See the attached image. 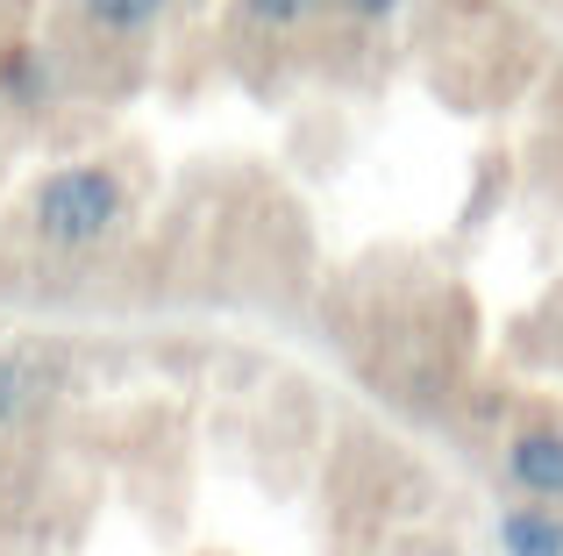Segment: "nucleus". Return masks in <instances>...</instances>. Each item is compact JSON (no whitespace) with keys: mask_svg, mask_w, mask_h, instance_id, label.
<instances>
[{"mask_svg":"<svg viewBox=\"0 0 563 556\" xmlns=\"http://www.w3.org/2000/svg\"><path fill=\"white\" fill-rule=\"evenodd\" d=\"M129 229V186L114 165H57L36 179V193H29V236L43 243V251H100V243H114Z\"/></svg>","mask_w":563,"mask_h":556,"instance_id":"f257e3e1","label":"nucleus"},{"mask_svg":"<svg viewBox=\"0 0 563 556\" xmlns=\"http://www.w3.org/2000/svg\"><path fill=\"white\" fill-rule=\"evenodd\" d=\"M507 486L521 492V500L563 507V429H556V421H528V429H514V443H507Z\"/></svg>","mask_w":563,"mask_h":556,"instance_id":"f03ea898","label":"nucleus"},{"mask_svg":"<svg viewBox=\"0 0 563 556\" xmlns=\"http://www.w3.org/2000/svg\"><path fill=\"white\" fill-rule=\"evenodd\" d=\"M165 14H172V0H79L86 36H100V43H151L165 29Z\"/></svg>","mask_w":563,"mask_h":556,"instance_id":"7ed1b4c3","label":"nucleus"},{"mask_svg":"<svg viewBox=\"0 0 563 556\" xmlns=\"http://www.w3.org/2000/svg\"><path fill=\"white\" fill-rule=\"evenodd\" d=\"M499 549L507 556H563V514L542 500H521L499 514Z\"/></svg>","mask_w":563,"mask_h":556,"instance_id":"20e7f679","label":"nucleus"},{"mask_svg":"<svg viewBox=\"0 0 563 556\" xmlns=\"http://www.w3.org/2000/svg\"><path fill=\"white\" fill-rule=\"evenodd\" d=\"M0 100L22 108V114L51 108V65H43L36 43H8V51H0Z\"/></svg>","mask_w":563,"mask_h":556,"instance_id":"39448f33","label":"nucleus"},{"mask_svg":"<svg viewBox=\"0 0 563 556\" xmlns=\"http://www.w3.org/2000/svg\"><path fill=\"white\" fill-rule=\"evenodd\" d=\"M235 14L257 36H300V29H314L329 14V0H235Z\"/></svg>","mask_w":563,"mask_h":556,"instance_id":"423d86ee","label":"nucleus"},{"mask_svg":"<svg viewBox=\"0 0 563 556\" xmlns=\"http://www.w3.org/2000/svg\"><path fill=\"white\" fill-rule=\"evenodd\" d=\"M329 8L343 14V22H357V29H385L399 8H407V0H329Z\"/></svg>","mask_w":563,"mask_h":556,"instance_id":"0eeeda50","label":"nucleus"},{"mask_svg":"<svg viewBox=\"0 0 563 556\" xmlns=\"http://www.w3.org/2000/svg\"><path fill=\"white\" fill-rule=\"evenodd\" d=\"M22 386H29V378H22V364H14V357H0V429H8V421L22 414Z\"/></svg>","mask_w":563,"mask_h":556,"instance_id":"6e6552de","label":"nucleus"},{"mask_svg":"<svg viewBox=\"0 0 563 556\" xmlns=\"http://www.w3.org/2000/svg\"><path fill=\"white\" fill-rule=\"evenodd\" d=\"M442 556H450V549H442Z\"/></svg>","mask_w":563,"mask_h":556,"instance_id":"1a4fd4ad","label":"nucleus"}]
</instances>
